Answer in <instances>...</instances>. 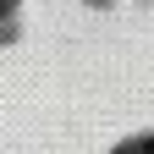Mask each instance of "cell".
<instances>
[{
    "label": "cell",
    "instance_id": "obj_1",
    "mask_svg": "<svg viewBox=\"0 0 154 154\" xmlns=\"http://www.w3.org/2000/svg\"><path fill=\"white\" fill-rule=\"evenodd\" d=\"M138 154H154V143H149V149H138Z\"/></svg>",
    "mask_w": 154,
    "mask_h": 154
}]
</instances>
